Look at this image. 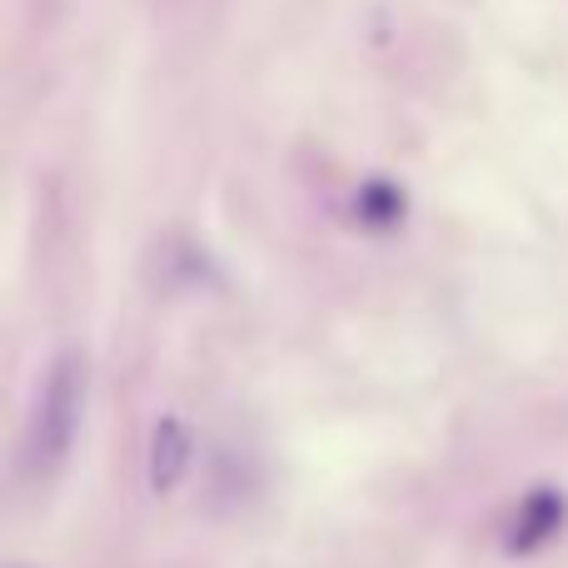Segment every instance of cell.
<instances>
[{
	"label": "cell",
	"instance_id": "cell-1",
	"mask_svg": "<svg viewBox=\"0 0 568 568\" xmlns=\"http://www.w3.org/2000/svg\"><path fill=\"white\" fill-rule=\"evenodd\" d=\"M80 404H85V364L75 354H65L45 374V389H40L36 414H30L26 474H55L65 464L75 429H80Z\"/></svg>",
	"mask_w": 568,
	"mask_h": 568
},
{
	"label": "cell",
	"instance_id": "cell-2",
	"mask_svg": "<svg viewBox=\"0 0 568 568\" xmlns=\"http://www.w3.org/2000/svg\"><path fill=\"white\" fill-rule=\"evenodd\" d=\"M564 529V499L554 489H539L524 499L519 519H514V534H509V554H534Z\"/></svg>",
	"mask_w": 568,
	"mask_h": 568
},
{
	"label": "cell",
	"instance_id": "cell-3",
	"mask_svg": "<svg viewBox=\"0 0 568 568\" xmlns=\"http://www.w3.org/2000/svg\"><path fill=\"white\" fill-rule=\"evenodd\" d=\"M190 469V434L185 424L175 419H160L155 424V439H150V484L160 494H170Z\"/></svg>",
	"mask_w": 568,
	"mask_h": 568
}]
</instances>
